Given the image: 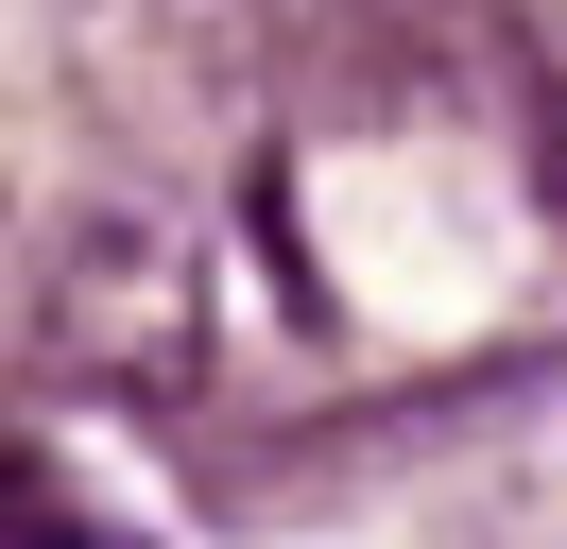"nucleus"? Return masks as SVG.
<instances>
[{
    "instance_id": "f257e3e1",
    "label": "nucleus",
    "mask_w": 567,
    "mask_h": 549,
    "mask_svg": "<svg viewBox=\"0 0 567 549\" xmlns=\"http://www.w3.org/2000/svg\"><path fill=\"white\" fill-rule=\"evenodd\" d=\"M35 361L70 377V395H189L207 377V240L155 224V206H70V224L35 240Z\"/></svg>"
},
{
    "instance_id": "20e7f679",
    "label": "nucleus",
    "mask_w": 567,
    "mask_h": 549,
    "mask_svg": "<svg viewBox=\"0 0 567 549\" xmlns=\"http://www.w3.org/2000/svg\"><path fill=\"white\" fill-rule=\"evenodd\" d=\"M0 274H18V189H0Z\"/></svg>"
},
{
    "instance_id": "f03ea898",
    "label": "nucleus",
    "mask_w": 567,
    "mask_h": 549,
    "mask_svg": "<svg viewBox=\"0 0 567 549\" xmlns=\"http://www.w3.org/2000/svg\"><path fill=\"white\" fill-rule=\"evenodd\" d=\"M52 34L138 137H224L258 103V0H52Z\"/></svg>"
},
{
    "instance_id": "7ed1b4c3",
    "label": "nucleus",
    "mask_w": 567,
    "mask_h": 549,
    "mask_svg": "<svg viewBox=\"0 0 567 549\" xmlns=\"http://www.w3.org/2000/svg\"><path fill=\"white\" fill-rule=\"evenodd\" d=\"M18 549H121V532H86V515H35V532H18Z\"/></svg>"
}]
</instances>
